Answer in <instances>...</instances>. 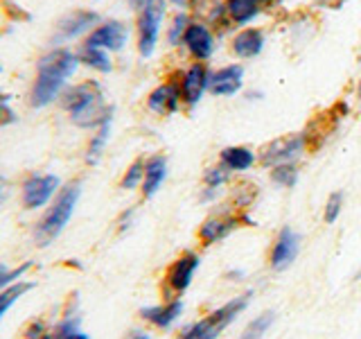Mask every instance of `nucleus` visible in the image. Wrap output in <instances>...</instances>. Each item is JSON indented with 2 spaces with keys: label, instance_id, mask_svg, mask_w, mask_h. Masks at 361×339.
Instances as JSON below:
<instances>
[{
  "label": "nucleus",
  "instance_id": "24",
  "mask_svg": "<svg viewBox=\"0 0 361 339\" xmlns=\"http://www.w3.org/2000/svg\"><path fill=\"white\" fill-rule=\"evenodd\" d=\"M27 290H32V282H16V285H11L7 290L0 292V319L5 316V312L14 305L23 294H25Z\"/></svg>",
  "mask_w": 361,
  "mask_h": 339
},
{
  "label": "nucleus",
  "instance_id": "30",
  "mask_svg": "<svg viewBox=\"0 0 361 339\" xmlns=\"http://www.w3.org/2000/svg\"><path fill=\"white\" fill-rule=\"evenodd\" d=\"M226 177H228V170H226L224 165H219V167H210L208 172H206V186L208 188H212V190H217L224 181H226Z\"/></svg>",
  "mask_w": 361,
  "mask_h": 339
},
{
  "label": "nucleus",
  "instance_id": "6",
  "mask_svg": "<svg viewBox=\"0 0 361 339\" xmlns=\"http://www.w3.org/2000/svg\"><path fill=\"white\" fill-rule=\"evenodd\" d=\"M210 71L203 61L192 64L188 71L180 77V95L188 107H197L203 93L210 88Z\"/></svg>",
  "mask_w": 361,
  "mask_h": 339
},
{
  "label": "nucleus",
  "instance_id": "10",
  "mask_svg": "<svg viewBox=\"0 0 361 339\" xmlns=\"http://www.w3.org/2000/svg\"><path fill=\"white\" fill-rule=\"evenodd\" d=\"M183 43L188 52L195 56L197 61L210 59V54L214 50V37L208 30V25H203V23H190L183 34Z\"/></svg>",
  "mask_w": 361,
  "mask_h": 339
},
{
  "label": "nucleus",
  "instance_id": "2",
  "mask_svg": "<svg viewBox=\"0 0 361 339\" xmlns=\"http://www.w3.org/2000/svg\"><path fill=\"white\" fill-rule=\"evenodd\" d=\"M63 107L79 127H95V124H104L111 120V109L104 107L102 90L93 82L79 84L68 90L63 95Z\"/></svg>",
  "mask_w": 361,
  "mask_h": 339
},
{
  "label": "nucleus",
  "instance_id": "32",
  "mask_svg": "<svg viewBox=\"0 0 361 339\" xmlns=\"http://www.w3.org/2000/svg\"><path fill=\"white\" fill-rule=\"evenodd\" d=\"M14 120H16V116H14V111L9 109L7 100L0 97V124H9V122H14Z\"/></svg>",
  "mask_w": 361,
  "mask_h": 339
},
{
  "label": "nucleus",
  "instance_id": "39",
  "mask_svg": "<svg viewBox=\"0 0 361 339\" xmlns=\"http://www.w3.org/2000/svg\"><path fill=\"white\" fill-rule=\"evenodd\" d=\"M133 3H145V0H133Z\"/></svg>",
  "mask_w": 361,
  "mask_h": 339
},
{
  "label": "nucleus",
  "instance_id": "7",
  "mask_svg": "<svg viewBox=\"0 0 361 339\" xmlns=\"http://www.w3.org/2000/svg\"><path fill=\"white\" fill-rule=\"evenodd\" d=\"M56 188H59V179L52 174L32 177L23 184V203H25V208H41L50 201Z\"/></svg>",
  "mask_w": 361,
  "mask_h": 339
},
{
  "label": "nucleus",
  "instance_id": "16",
  "mask_svg": "<svg viewBox=\"0 0 361 339\" xmlns=\"http://www.w3.org/2000/svg\"><path fill=\"white\" fill-rule=\"evenodd\" d=\"M231 48L242 59H253L264 48V32L257 28H246L242 32H237L233 37Z\"/></svg>",
  "mask_w": 361,
  "mask_h": 339
},
{
  "label": "nucleus",
  "instance_id": "36",
  "mask_svg": "<svg viewBox=\"0 0 361 339\" xmlns=\"http://www.w3.org/2000/svg\"><path fill=\"white\" fill-rule=\"evenodd\" d=\"M131 339H149L147 335H135V337H131Z\"/></svg>",
  "mask_w": 361,
  "mask_h": 339
},
{
  "label": "nucleus",
  "instance_id": "29",
  "mask_svg": "<svg viewBox=\"0 0 361 339\" xmlns=\"http://www.w3.org/2000/svg\"><path fill=\"white\" fill-rule=\"evenodd\" d=\"M341 203H343V195L341 192H334V195H330V199H327V206H325V222L332 224L338 213H341Z\"/></svg>",
  "mask_w": 361,
  "mask_h": 339
},
{
  "label": "nucleus",
  "instance_id": "38",
  "mask_svg": "<svg viewBox=\"0 0 361 339\" xmlns=\"http://www.w3.org/2000/svg\"><path fill=\"white\" fill-rule=\"evenodd\" d=\"M359 97H361V82H359Z\"/></svg>",
  "mask_w": 361,
  "mask_h": 339
},
{
  "label": "nucleus",
  "instance_id": "25",
  "mask_svg": "<svg viewBox=\"0 0 361 339\" xmlns=\"http://www.w3.org/2000/svg\"><path fill=\"white\" fill-rule=\"evenodd\" d=\"M109 133H111V120H106L104 124H99V129H97V133H95V138L90 141V145H88V154H86L88 163H95L97 158L102 156V152H104V145H106V141H109Z\"/></svg>",
  "mask_w": 361,
  "mask_h": 339
},
{
  "label": "nucleus",
  "instance_id": "14",
  "mask_svg": "<svg viewBox=\"0 0 361 339\" xmlns=\"http://www.w3.org/2000/svg\"><path fill=\"white\" fill-rule=\"evenodd\" d=\"M242 77H244V68L240 64L224 66L221 71H217L210 77V90L214 95H235L242 88Z\"/></svg>",
  "mask_w": 361,
  "mask_h": 339
},
{
  "label": "nucleus",
  "instance_id": "1",
  "mask_svg": "<svg viewBox=\"0 0 361 339\" xmlns=\"http://www.w3.org/2000/svg\"><path fill=\"white\" fill-rule=\"evenodd\" d=\"M77 56L71 50H52L45 56H41L39 71H37V82L32 88V105L34 107H45L59 95L63 88L66 79L75 73L77 68Z\"/></svg>",
  "mask_w": 361,
  "mask_h": 339
},
{
  "label": "nucleus",
  "instance_id": "12",
  "mask_svg": "<svg viewBox=\"0 0 361 339\" xmlns=\"http://www.w3.org/2000/svg\"><path fill=\"white\" fill-rule=\"evenodd\" d=\"M97 23V14L95 11H84L77 9L73 14H68L66 18L59 20V28H56V41H68L79 37L82 32L90 30Z\"/></svg>",
  "mask_w": 361,
  "mask_h": 339
},
{
  "label": "nucleus",
  "instance_id": "4",
  "mask_svg": "<svg viewBox=\"0 0 361 339\" xmlns=\"http://www.w3.org/2000/svg\"><path fill=\"white\" fill-rule=\"evenodd\" d=\"M248 297H251V294H244V297L233 299L231 303H226L224 308L214 310L212 314L206 316V319H201L195 326H190L180 339H217L219 333L226 331V328L233 323L235 316L248 305Z\"/></svg>",
  "mask_w": 361,
  "mask_h": 339
},
{
  "label": "nucleus",
  "instance_id": "23",
  "mask_svg": "<svg viewBox=\"0 0 361 339\" xmlns=\"http://www.w3.org/2000/svg\"><path fill=\"white\" fill-rule=\"evenodd\" d=\"M274 319H276V314H274V312L259 314L257 319H253L251 323H248V326L244 328V333H242L240 339H262L264 333L271 328V323H274Z\"/></svg>",
  "mask_w": 361,
  "mask_h": 339
},
{
  "label": "nucleus",
  "instance_id": "40",
  "mask_svg": "<svg viewBox=\"0 0 361 339\" xmlns=\"http://www.w3.org/2000/svg\"><path fill=\"white\" fill-rule=\"evenodd\" d=\"M45 339H56V335H54V337H45Z\"/></svg>",
  "mask_w": 361,
  "mask_h": 339
},
{
  "label": "nucleus",
  "instance_id": "37",
  "mask_svg": "<svg viewBox=\"0 0 361 339\" xmlns=\"http://www.w3.org/2000/svg\"><path fill=\"white\" fill-rule=\"evenodd\" d=\"M257 3H259V5H262V3H271V0H257Z\"/></svg>",
  "mask_w": 361,
  "mask_h": 339
},
{
  "label": "nucleus",
  "instance_id": "28",
  "mask_svg": "<svg viewBox=\"0 0 361 339\" xmlns=\"http://www.w3.org/2000/svg\"><path fill=\"white\" fill-rule=\"evenodd\" d=\"M145 179V163L142 161H135L129 170H127V174H124L122 179V188L124 190H131L140 184V181Z\"/></svg>",
  "mask_w": 361,
  "mask_h": 339
},
{
  "label": "nucleus",
  "instance_id": "15",
  "mask_svg": "<svg viewBox=\"0 0 361 339\" xmlns=\"http://www.w3.org/2000/svg\"><path fill=\"white\" fill-rule=\"evenodd\" d=\"M178 102H183V95H180V82H165L156 90H152L149 109L165 116V113H174L178 109Z\"/></svg>",
  "mask_w": 361,
  "mask_h": 339
},
{
  "label": "nucleus",
  "instance_id": "26",
  "mask_svg": "<svg viewBox=\"0 0 361 339\" xmlns=\"http://www.w3.org/2000/svg\"><path fill=\"white\" fill-rule=\"evenodd\" d=\"M271 179H274L276 184H280V186H293V184H296V179H298V170H296V165H291V163H280V165L274 167Z\"/></svg>",
  "mask_w": 361,
  "mask_h": 339
},
{
  "label": "nucleus",
  "instance_id": "17",
  "mask_svg": "<svg viewBox=\"0 0 361 339\" xmlns=\"http://www.w3.org/2000/svg\"><path fill=\"white\" fill-rule=\"evenodd\" d=\"M167 177V158L165 156H152L145 163V179H142V195L152 197Z\"/></svg>",
  "mask_w": 361,
  "mask_h": 339
},
{
  "label": "nucleus",
  "instance_id": "27",
  "mask_svg": "<svg viewBox=\"0 0 361 339\" xmlns=\"http://www.w3.org/2000/svg\"><path fill=\"white\" fill-rule=\"evenodd\" d=\"M188 25H190V16L183 14V11H180V14H176L174 20H172V28H169V34H167L169 43L176 45V43L183 41V34H185Z\"/></svg>",
  "mask_w": 361,
  "mask_h": 339
},
{
  "label": "nucleus",
  "instance_id": "18",
  "mask_svg": "<svg viewBox=\"0 0 361 339\" xmlns=\"http://www.w3.org/2000/svg\"><path fill=\"white\" fill-rule=\"evenodd\" d=\"M237 224H240V220H237V218H210V220H206L201 224L199 237H201L203 244L219 242L221 237L228 235Z\"/></svg>",
  "mask_w": 361,
  "mask_h": 339
},
{
  "label": "nucleus",
  "instance_id": "33",
  "mask_svg": "<svg viewBox=\"0 0 361 339\" xmlns=\"http://www.w3.org/2000/svg\"><path fill=\"white\" fill-rule=\"evenodd\" d=\"M59 339V337H56ZM61 339H90L88 335H84V333H79V331H73V333H68L66 337H61Z\"/></svg>",
  "mask_w": 361,
  "mask_h": 339
},
{
  "label": "nucleus",
  "instance_id": "20",
  "mask_svg": "<svg viewBox=\"0 0 361 339\" xmlns=\"http://www.w3.org/2000/svg\"><path fill=\"white\" fill-rule=\"evenodd\" d=\"M221 165L226 170H237V172H242V170H248L253 163H255V154L248 150V147H226L221 150Z\"/></svg>",
  "mask_w": 361,
  "mask_h": 339
},
{
  "label": "nucleus",
  "instance_id": "34",
  "mask_svg": "<svg viewBox=\"0 0 361 339\" xmlns=\"http://www.w3.org/2000/svg\"><path fill=\"white\" fill-rule=\"evenodd\" d=\"M5 192H7V184H5V179H0V199H3Z\"/></svg>",
  "mask_w": 361,
  "mask_h": 339
},
{
  "label": "nucleus",
  "instance_id": "31",
  "mask_svg": "<svg viewBox=\"0 0 361 339\" xmlns=\"http://www.w3.org/2000/svg\"><path fill=\"white\" fill-rule=\"evenodd\" d=\"M27 263L25 265H23V267H18V269H14V271H9L7 267H3V265H0V290H3V287H7L9 285V282H14L16 278H20L23 274H25V271H27Z\"/></svg>",
  "mask_w": 361,
  "mask_h": 339
},
{
  "label": "nucleus",
  "instance_id": "35",
  "mask_svg": "<svg viewBox=\"0 0 361 339\" xmlns=\"http://www.w3.org/2000/svg\"><path fill=\"white\" fill-rule=\"evenodd\" d=\"M172 3H174V5H178V7H185V5L190 3V0H172Z\"/></svg>",
  "mask_w": 361,
  "mask_h": 339
},
{
  "label": "nucleus",
  "instance_id": "8",
  "mask_svg": "<svg viewBox=\"0 0 361 339\" xmlns=\"http://www.w3.org/2000/svg\"><path fill=\"white\" fill-rule=\"evenodd\" d=\"M302 143L305 138L300 133L296 136H282V138L274 141L271 145L264 147V152H262V163L264 165H271V167H276L280 163H291L293 158H296L302 150Z\"/></svg>",
  "mask_w": 361,
  "mask_h": 339
},
{
  "label": "nucleus",
  "instance_id": "3",
  "mask_svg": "<svg viewBox=\"0 0 361 339\" xmlns=\"http://www.w3.org/2000/svg\"><path fill=\"white\" fill-rule=\"evenodd\" d=\"M79 184H71L68 188L61 190V195L56 197L54 206L48 210V215L41 220L39 229H37V240L39 244H48L52 242L56 235L63 231V226L71 220V215L77 206V199H79Z\"/></svg>",
  "mask_w": 361,
  "mask_h": 339
},
{
  "label": "nucleus",
  "instance_id": "19",
  "mask_svg": "<svg viewBox=\"0 0 361 339\" xmlns=\"http://www.w3.org/2000/svg\"><path fill=\"white\" fill-rule=\"evenodd\" d=\"M180 312H183V303L176 299V301H169L165 305H156V308H145L140 314L145 316L147 321H152L154 326L167 328V326H172L178 319Z\"/></svg>",
  "mask_w": 361,
  "mask_h": 339
},
{
  "label": "nucleus",
  "instance_id": "9",
  "mask_svg": "<svg viewBox=\"0 0 361 339\" xmlns=\"http://www.w3.org/2000/svg\"><path fill=\"white\" fill-rule=\"evenodd\" d=\"M127 39H129V30L120 20H106L90 32L86 45H95V48L109 52V50H122Z\"/></svg>",
  "mask_w": 361,
  "mask_h": 339
},
{
  "label": "nucleus",
  "instance_id": "21",
  "mask_svg": "<svg viewBox=\"0 0 361 339\" xmlns=\"http://www.w3.org/2000/svg\"><path fill=\"white\" fill-rule=\"evenodd\" d=\"M226 11H228V16L240 23V25H246V23H251L257 14H259V3L257 0H226Z\"/></svg>",
  "mask_w": 361,
  "mask_h": 339
},
{
  "label": "nucleus",
  "instance_id": "11",
  "mask_svg": "<svg viewBox=\"0 0 361 339\" xmlns=\"http://www.w3.org/2000/svg\"><path fill=\"white\" fill-rule=\"evenodd\" d=\"M197 267H199V256L192 254V251H185L178 260H174V265L169 267V271H167L169 287H172L176 294L185 292L190 287L192 276H195Z\"/></svg>",
  "mask_w": 361,
  "mask_h": 339
},
{
  "label": "nucleus",
  "instance_id": "22",
  "mask_svg": "<svg viewBox=\"0 0 361 339\" xmlns=\"http://www.w3.org/2000/svg\"><path fill=\"white\" fill-rule=\"evenodd\" d=\"M79 61H84L86 66L95 68L99 73H109L111 71V59H109V52L95 48V45H84L82 54H79Z\"/></svg>",
  "mask_w": 361,
  "mask_h": 339
},
{
  "label": "nucleus",
  "instance_id": "5",
  "mask_svg": "<svg viewBox=\"0 0 361 339\" xmlns=\"http://www.w3.org/2000/svg\"><path fill=\"white\" fill-rule=\"evenodd\" d=\"M163 16H165V0H145L138 18V50L142 56H149L154 52Z\"/></svg>",
  "mask_w": 361,
  "mask_h": 339
},
{
  "label": "nucleus",
  "instance_id": "13",
  "mask_svg": "<svg viewBox=\"0 0 361 339\" xmlns=\"http://www.w3.org/2000/svg\"><path fill=\"white\" fill-rule=\"evenodd\" d=\"M296 256H298V235L291 229H282L274 244V251H271V267L285 269L296 260Z\"/></svg>",
  "mask_w": 361,
  "mask_h": 339
}]
</instances>
